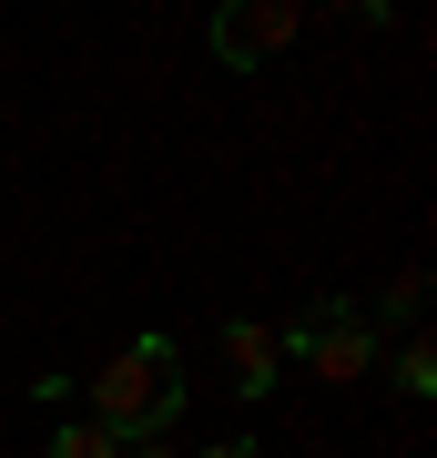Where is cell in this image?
<instances>
[{"mask_svg": "<svg viewBox=\"0 0 437 458\" xmlns=\"http://www.w3.org/2000/svg\"><path fill=\"white\" fill-rule=\"evenodd\" d=\"M81 418L113 428V448H153L163 428L183 418V357H173V336H132L122 357H102Z\"/></svg>", "mask_w": 437, "mask_h": 458, "instance_id": "1", "label": "cell"}, {"mask_svg": "<svg viewBox=\"0 0 437 458\" xmlns=\"http://www.w3.org/2000/svg\"><path fill=\"white\" fill-rule=\"evenodd\" d=\"M295 41H306V0H224L214 11V62L224 72H265Z\"/></svg>", "mask_w": 437, "mask_h": 458, "instance_id": "2", "label": "cell"}, {"mask_svg": "<svg viewBox=\"0 0 437 458\" xmlns=\"http://www.w3.org/2000/svg\"><path fill=\"white\" fill-rule=\"evenodd\" d=\"M295 367H315L325 387H357V377L376 367V316L346 306V295H336V306H315L306 327H295Z\"/></svg>", "mask_w": 437, "mask_h": 458, "instance_id": "3", "label": "cell"}, {"mask_svg": "<svg viewBox=\"0 0 437 458\" xmlns=\"http://www.w3.org/2000/svg\"><path fill=\"white\" fill-rule=\"evenodd\" d=\"M224 367H234L244 397H275V377H285V336L255 327V316H234V327H224Z\"/></svg>", "mask_w": 437, "mask_h": 458, "instance_id": "4", "label": "cell"}, {"mask_svg": "<svg viewBox=\"0 0 437 458\" xmlns=\"http://www.w3.org/2000/svg\"><path fill=\"white\" fill-rule=\"evenodd\" d=\"M51 458H122V448H113V428H92V418H62V428H51Z\"/></svg>", "mask_w": 437, "mask_h": 458, "instance_id": "5", "label": "cell"}, {"mask_svg": "<svg viewBox=\"0 0 437 458\" xmlns=\"http://www.w3.org/2000/svg\"><path fill=\"white\" fill-rule=\"evenodd\" d=\"M397 387H407V397H437V346H427V336L397 346Z\"/></svg>", "mask_w": 437, "mask_h": 458, "instance_id": "6", "label": "cell"}, {"mask_svg": "<svg viewBox=\"0 0 437 458\" xmlns=\"http://www.w3.org/2000/svg\"><path fill=\"white\" fill-rule=\"evenodd\" d=\"M204 458H265V448H255V438H214Z\"/></svg>", "mask_w": 437, "mask_h": 458, "instance_id": "7", "label": "cell"}, {"mask_svg": "<svg viewBox=\"0 0 437 458\" xmlns=\"http://www.w3.org/2000/svg\"><path fill=\"white\" fill-rule=\"evenodd\" d=\"M132 458H183V448H163V438H153V448H132Z\"/></svg>", "mask_w": 437, "mask_h": 458, "instance_id": "8", "label": "cell"}]
</instances>
